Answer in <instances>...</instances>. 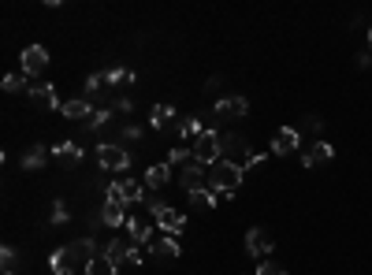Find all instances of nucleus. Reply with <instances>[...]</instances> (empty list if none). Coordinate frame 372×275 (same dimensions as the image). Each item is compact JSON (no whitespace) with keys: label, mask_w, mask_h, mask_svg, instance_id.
I'll return each mask as SVG.
<instances>
[{"label":"nucleus","mask_w":372,"mask_h":275,"mask_svg":"<svg viewBox=\"0 0 372 275\" xmlns=\"http://www.w3.org/2000/svg\"><path fill=\"white\" fill-rule=\"evenodd\" d=\"M149 212L153 219H157L160 227H164V234H183V227H186V216L179 212V208H171L168 201H160V197H149Z\"/></svg>","instance_id":"nucleus-4"},{"label":"nucleus","mask_w":372,"mask_h":275,"mask_svg":"<svg viewBox=\"0 0 372 275\" xmlns=\"http://www.w3.org/2000/svg\"><path fill=\"white\" fill-rule=\"evenodd\" d=\"M138 75H134V71H127V67H108L105 71V82L108 86H120V82H134Z\"/></svg>","instance_id":"nucleus-26"},{"label":"nucleus","mask_w":372,"mask_h":275,"mask_svg":"<svg viewBox=\"0 0 372 275\" xmlns=\"http://www.w3.org/2000/svg\"><path fill=\"white\" fill-rule=\"evenodd\" d=\"M101 253H105V256H108V261H112V264H120V261H127V253H131V245H127V238H112V242H108Z\"/></svg>","instance_id":"nucleus-23"},{"label":"nucleus","mask_w":372,"mask_h":275,"mask_svg":"<svg viewBox=\"0 0 372 275\" xmlns=\"http://www.w3.org/2000/svg\"><path fill=\"white\" fill-rule=\"evenodd\" d=\"M190 205L201 208V212H205V208H216V194L208 186H201V190H194V194H190Z\"/></svg>","instance_id":"nucleus-25"},{"label":"nucleus","mask_w":372,"mask_h":275,"mask_svg":"<svg viewBox=\"0 0 372 275\" xmlns=\"http://www.w3.org/2000/svg\"><path fill=\"white\" fill-rule=\"evenodd\" d=\"M171 119H175V108H171V104H157V108H153V116H149V123L157 126V131H164Z\"/></svg>","instance_id":"nucleus-24"},{"label":"nucleus","mask_w":372,"mask_h":275,"mask_svg":"<svg viewBox=\"0 0 372 275\" xmlns=\"http://www.w3.org/2000/svg\"><path fill=\"white\" fill-rule=\"evenodd\" d=\"M52 160L63 164V168H78V164H83V149H78L75 142H60L56 149H52Z\"/></svg>","instance_id":"nucleus-15"},{"label":"nucleus","mask_w":372,"mask_h":275,"mask_svg":"<svg viewBox=\"0 0 372 275\" xmlns=\"http://www.w3.org/2000/svg\"><path fill=\"white\" fill-rule=\"evenodd\" d=\"M49 268L56 272V275H75L78 268H86V261L78 256L75 242H71V245H63V250H52L49 253Z\"/></svg>","instance_id":"nucleus-5"},{"label":"nucleus","mask_w":372,"mask_h":275,"mask_svg":"<svg viewBox=\"0 0 372 275\" xmlns=\"http://www.w3.org/2000/svg\"><path fill=\"white\" fill-rule=\"evenodd\" d=\"M45 67H49V52H45L41 45H26L23 49V75L34 78V75H41Z\"/></svg>","instance_id":"nucleus-10"},{"label":"nucleus","mask_w":372,"mask_h":275,"mask_svg":"<svg viewBox=\"0 0 372 275\" xmlns=\"http://www.w3.org/2000/svg\"><path fill=\"white\" fill-rule=\"evenodd\" d=\"M149 253H153V256H160V261H175V256L183 253V250H179L175 234H160V238H153Z\"/></svg>","instance_id":"nucleus-16"},{"label":"nucleus","mask_w":372,"mask_h":275,"mask_svg":"<svg viewBox=\"0 0 372 275\" xmlns=\"http://www.w3.org/2000/svg\"><path fill=\"white\" fill-rule=\"evenodd\" d=\"M0 264H4V275H12V268L19 264V250H15V245H4V250H0Z\"/></svg>","instance_id":"nucleus-28"},{"label":"nucleus","mask_w":372,"mask_h":275,"mask_svg":"<svg viewBox=\"0 0 372 275\" xmlns=\"http://www.w3.org/2000/svg\"><path fill=\"white\" fill-rule=\"evenodd\" d=\"M19 89H26V94H30V86H26V75H8V78H4V94H19Z\"/></svg>","instance_id":"nucleus-30"},{"label":"nucleus","mask_w":372,"mask_h":275,"mask_svg":"<svg viewBox=\"0 0 372 275\" xmlns=\"http://www.w3.org/2000/svg\"><path fill=\"white\" fill-rule=\"evenodd\" d=\"M116 112H134V100L131 97H120V100H116Z\"/></svg>","instance_id":"nucleus-36"},{"label":"nucleus","mask_w":372,"mask_h":275,"mask_svg":"<svg viewBox=\"0 0 372 275\" xmlns=\"http://www.w3.org/2000/svg\"><path fill=\"white\" fill-rule=\"evenodd\" d=\"M171 182V164H153L149 171H145V190H160Z\"/></svg>","instance_id":"nucleus-20"},{"label":"nucleus","mask_w":372,"mask_h":275,"mask_svg":"<svg viewBox=\"0 0 372 275\" xmlns=\"http://www.w3.org/2000/svg\"><path fill=\"white\" fill-rule=\"evenodd\" d=\"M105 86H108V82H105V71H97V75L86 78V94H101Z\"/></svg>","instance_id":"nucleus-31"},{"label":"nucleus","mask_w":372,"mask_h":275,"mask_svg":"<svg viewBox=\"0 0 372 275\" xmlns=\"http://www.w3.org/2000/svg\"><path fill=\"white\" fill-rule=\"evenodd\" d=\"M246 112H250L246 97H220V100H216V116H220V119H239Z\"/></svg>","instance_id":"nucleus-13"},{"label":"nucleus","mask_w":372,"mask_h":275,"mask_svg":"<svg viewBox=\"0 0 372 275\" xmlns=\"http://www.w3.org/2000/svg\"><path fill=\"white\" fill-rule=\"evenodd\" d=\"M250 157H253V153H250L246 138H239V134H223V160L242 164V168H246V160H250Z\"/></svg>","instance_id":"nucleus-11"},{"label":"nucleus","mask_w":372,"mask_h":275,"mask_svg":"<svg viewBox=\"0 0 372 275\" xmlns=\"http://www.w3.org/2000/svg\"><path fill=\"white\" fill-rule=\"evenodd\" d=\"M83 272H86V275H120V264H112V261H108L105 253H97V256H94V261L86 264Z\"/></svg>","instance_id":"nucleus-22"},{"label":"nucleus","mask_w":372,"mask_h":275,"mask_svg":"<svg viewBox=\"0 0 372 275\" xmlns=\"http://www.w3.org/2000/svg\"><path fill=\"white\" fill-rule=\"evenodd\" d=\"M71 212H67V205L63 201H52V223H67Z\"/></svg>","instance_id":"nucleus-32"},{"label":"nucleus","mask_w":372,"mask_h":275,"mask_svg":"<svg viewBox=\"0 0 372 275\" xmlns=\"http://www.w3.org/2000/svg\"><path fill=\"white\" fill-rule=\"evenodd\" d=\"M123 138H127V142H134V138H142V126H123Z\"/></svg>","instance_id":"nucleus-37"},{"label":"nucleus","mask_w":372,"mask_h":275,"mask_svg":"<svg viewBox=\"0 0 372 275\" xmlns=\"http://www.w3.org/2000/svg\"><path fill=\"white\" fill-rule=\"evenodd\" d=\"M257 275H287V268H279L276 261H261L257 264Z\"/></svg>","instance_id":"nucleus-33"},{"label":"nucleus","mask_w":372,"mask_h":275,"mask_svg":"<svg viewBox=\"0 0 372 275\" xmlns=\"http://www.w3.org/2000/svg\"><path fill=\"white\" fill-rule=\"evenodd\" d=\"M97 219H101L105 227H112V231H116V227H127V219H131V216H127V201L120 197L116 182L105 190V205H101V216H97Z\"/></svg>","instance_id":"nucleus-3"},{"label":"nucleus","mask_w":372,"mask_h":275,"mask_svg":"<svg viewBox=\"0 0 372 275\" xmlns=\"http://www.w3.org/2000/svg\"><path fill=\"white\" fill-rule=\"evenodd\" d=\"M331 157H335V145H328V142H320V138H316L313 149L302 153V164H305V168H316V164H324V160H331Z\"/></svg>","instance_id":"nucleus-18"},{"label":"nucleus","mask_w":372,"mask_h":275,"mask_svg":"<svg viewBox=\"0 0 372 275\" xmlns=\"http://www.w3.org/2000/svg\"><path fill=\"white\" fill-rule=\"evenodd\" d=\"M97 164H101L105 171H127L131 168V153H127L123 145L105 142V145H97Z\"/></svg>","instance_id":"nucleus-6"},{"label":"nucleus","mask_w":372,"mask_h":275,"mask_svg":"<svg viewBox=\"0 0 372 275\" xmlns=\"http://www.w3.org/2000/svg\"><path fill=\"white\" fill-rule=\"evenodd\" d=\"M272 250H276V242H272V234L265 231V227H250L246 231V253L257 256V261H268Z\"/></svg>","instance_id":"nucleus-7"},{"label":"nucleus","mask_w":372,"mask_h":275,"mask_svg":"<svg viewBox=\"0 0 372 275\" xmlns=\"http://www.w3.org/2000/svg\"><path fill=\"white\" fill-rule=\"evenodd\" d=\"M30 100H34V104H45V108H52V112H56V108H63V104H60V97H56V86H52V82H41V86H30Z\"/></svg>","instance_id":"nucleus-17"},{"label":"nucleus","mask_w":372,"mask_h":275,"mask_svg":"<svg viewBox=\"0 0 372 275\" xmlns=\"http://www.w3.org/2000/svg\"><path fill=\"white\" fill-rule=\"evenodd\" d=\"M127 234H131L134 245H145V250L153 245V223H149V219H142V216L127 219Z\"/></svg>","instance_id":"nucleus-12"},{"label":"nucleus","mask_w":372,"mask_h":275,"mask_svg":"<svg viewBox=\"0 0 372 275\" xmlns=\"http://www.w3.org/2000/svg\"><path fill=\"white\" fill-rule=\"evenodd\" d=\"M145 253H149V250H145V245H131V253H127V261H131V264H142V261H145Z\"/></svg>","instance_id":"nucleus-35"},{"label":"nucleus","mask_w":372,"mask_h":275,"mask_svg":"<svg viewBox=\"0 0 372 275\" xmlns=\"http://www.w3.org/2000/svg\"><path fill=\"white\" fill-rule=\"evenodd\" d=\"M242 175H246V168H242V164L216 160L212 168H208V190H212L216 197H234V190L242 186Z\"/></svg>","instance_id":"nucleus-1"},{"label":"nucleus","mask_w":372,"mask_h":275,"mask_svg":"<svg viewBox=\"0 0 372 275\" xmlns=\"http://www.w3.org/2000/svg\"><path fill=\"white\" fill-rule=\"evenodd\" d=\"M305 131H309V134H320V131H324V119H320V116H305Z\"/></svg>","instance_id":"nucleus-34"},{"label":"nucleus","mask_w":372,"mask_h":275,"mask_svg":"<svg viewBox=\"0 0 372 275\" xmlns=\"http://www.w3.org/2000/svg\"><path fill=\"white\" fill-rule=\"evenodd\" d=\"M179 182L186 186V194H194V190L208 186V168L197 164V160H190V164H183V171H179Z\"/></svg>","instance_id":"nucleus-9"},{"label":"nucleus","mask_w":372,"mask_h":275,"mask_svg":"<svg viewBox=\"0 0 372 275\" xmlns=\"http://www.w3.org/2000/svg\"><path fill=\"white\" fill-rule=\"evenodd\" d=\"M108 119H112V108H97V112L86 119V131H101V126L108 123Z\"/></svg>","instance_id":"nucleus-27"},{"label":"nucleus","mask_w":372,"mask_h":275,"mask_svg":"<svg viewBox=\"0 0 372 275\" xmlns=\"http://www.w3.org/2000/svg\"><path fill=\"white\" fill-rule=\"evenodd\" d=\"M190 157H194L197 164H205V168H212L216 160H223V134L205 131L201 138H194V145H190Z\"/></svg>","instance_id":"nucleus-2"},{"label":"nucleus","mask_w":372,"mask_h":275,"mask_svg":"<svg viewBox=\"0 0 372 275\" xmlns=\"http://www.w3.org/2000/svg\"><path fill=\"white\" fill-rule=\"evenodd\" d=\"M179 134H183V138H201L205 134L201 131V119H194V116L183 119V123H179Z\"/></svg>","instance_id":"nucleus-29"},{"label":"nucleus","mask_w":372,"mask_h":275,"mask_svg":"<svg viewBox=\"0 0 372 275\" xmlns=\"http://www.w3.org/2000/svg\"><path fill=\"white\" fill-rule=\"evenodd\" d=\"M116 190H120V197L127 201V205L149 201V194H145V182H138V179H120V182H116Z\"/></svg>","instance_id":"nucleus-14"},{"label":"nucleus","mask_w":372,"mask_h":275,"mask_svg":"<svg viewBox=\"0 0 372 275\" xmlns=\"http://www.w3.org/2000/svg\"><path fill=\"white\" fill-rule=\"evenodd\" d=\"M298 145H302V131H294V126H279L272 134V153L276 157H290V153H298Z\"/></svg>","instance_id":"nucleus-8"},{"label":"nucleus","mask_w":372,"mask_h":275,"mask_svg":"<svg viewBox=\"0 0 372 275\" xmlns=\"http://www.w3.org/2000/svg\"><path fill=\"white\" fill-rule=\"evenodd\" d=\"M369 49H372V26H369Z\"/></svg>","instance_id":"nucleus-38"},{"label":"nucleus","mask_w":372,"mask_h":275,"mask_svg":"<svg viewBox=\"0 0 372 275\" xmlns=\"http://www.w3.org/2000/svg\"><path fill=\"white\" fill-rule=\"evenodd\" d=\"M60 112L67 116V119H78V123H83V119H89V116H94V108H89V100L75 97V100H63V108H60Z\"/></svg>","instance_id":"nucleus-21"},{"label":"nucleus","mask_w":372,"mask_h":275,"mask_svg":"<svg viewBox=\"0 0 372 275\" xmlns=\"http://www.w3.org/2000/svg\"><path fill=\"white\" fill-rule=\"evenodd\" d=\"M49 157H52V149H45V145H30V149L23 153V171H41L45 164H49Z\"/></svg>","instance_id":"nucleus-19"}]
</instances>
